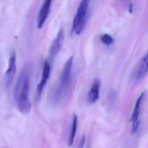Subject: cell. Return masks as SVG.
Instances as JSON below:
<instances>
[{
  "label": "cell",
  "mask_w": 148,
  "mask_h": 148,
  "mask_svg": "<svg viewBox=\"0 0 148 148\" xmlns=\"http://www.w3.org/2000/svg\"><path fill=\"white\" fill-rule=\"evenodd\" d=\"M30 69L26 65L22 69L14 90L15 101L18 110L26 114L30 112L31 105L29 99Z\"/></svg>",
  "instance_id": "obj_1"
},
{
  "label": "cell",
  "mask_w": 148,
  "mask_h": 148,
  "mask_svg": "<svg viewBox=\"0 0 148 148\" xmlns=\"http://www.w3.org/2000/svg\"><path fill=\"white\" fill-rule=\"evenodd\" d=\"M90 0H82L73 19L71 33L79 35L86 25Z\"/></svg>",
  "instance_id": "obj_2"
},
{
  "label": "cell",
  "mask_w": 148,
  "mask_h": 148,
  "mask_svg": "<svg viewBox=\"0 0 148 148\" xmlns=\"http://www.w3.org/2000/svg\"><path fill=\"white\" fill-rule=\"evenodd\" d=\"M74 56H70L66 62L63 67L60 77V84L56 88L55 94L56 100H59L61 97L62 94L66 89L69 84L71 78V70L73 65Z\"/></svg>",
  "instance_id": "obj_3"
},
{
  "label": "cell",
  "mask_w": 148,
  "mask_h": 148,
  "mask_svg": "<svg viewBox=\"0 0 148 148\" xmlns=\"http://www.w3.org/2000/svg\"><path fill=\"white\" fill-rule=\"evenodd\" d=\"M65 38V32L63 28L58 31L52 42L49 49V55L51 58H54L60 53Z\"/></svg>",
  "instance_id": "obj_4"
},
{
  "label": "cell",
  "mask_w": 148,
  "mask_h": 148,
  "mask_svg": "<svg viewBox=\"0 0 148 148\" xmlns=\"http://www.w3.org/2000/svg\"><path fill=\"white\" fill-rule=\"evenodd\" d=\"M16 71V55L15 53L13 52L9 60L8 67L4 75L5 85L7 88L12 84Z\"/></svg>",
  "instance_id": "obj_5"
},
{
  "label": "cell",
  "mask_w": 148,
  "mask_h": 148,
  "mask_svg": "<svg viewBox=\"0 0 148 148\" xmlns=\"http://www.w3.org/2000/svg\"><path fill=\"white\" fill-rule=\"evenodd\" d=\"M50 69H51V66H50V64L49 61L46 60L44 62V66H43L41 79L40 83L37 85V88H36V100L37 101H38L41 99L44 86L46 85L49 78Z\"/></svg>",
  "instance_id": "obj_6"
},
{
  "label": "cell",
  "mask_w": 148,
  "mask_h": 148,
  "mask_svg": "<svg viewBox=\"0 0 148 148\" xmlns=\"http://www.w3.org/2000/svg\"><path fill=\"white\" fill-rule=\"evenodd\" d=\"M52 1V0H44L43 1L37 16V27L39 29L42 28L47 18Z\"/></svg>",
  "instance_id": "obj_7"
},
{
  "label": "cell",
  "mask_w": 148,
  "mask_h": 148,
  "mask_svg": "<svg viewBox=\"0 0 148 148\" xmlns=\"http://www.w3.org/2000/svg\"><path fill=\"white\" fill-rule=\"evenodd\" d=\"M101 85V80L98 78L95 79L91 89L88 94L87 99L89 103L91 104H94L99 99Z\"/></svg>",
  "instance_id": "obj_8"
},
{
  "label": "cell",
  "mask_w": 148,
  "mask_h": 148,
  "mask_svg": "<svg viewBox=\"0 0 148 148\" xmlns=\"http://www.w3.org/2000/svg\"><path fill=\"white\" fill-rule=\"evenodd\" d=\"M148 73V51L146 55L140 61L134 74L135 78L141 80L145 77Z\"/></svg>",
  "instance_id": "obj_9"
},
{
  "label": "cell",
  "mask_w": 148,
  "mask_h": 148,
  "mask_svg": "<svg viewBox=\"0 0 148 148\" xmlns=\"http://www.w3.org/2000/svg\"><path fill=\"white\" fill-rule=\"evenodd\" d=\"M145 95V92H142L136 101L134 111H133L132 115H131V117L129 119V121L134 122L136 121V120H138V117H139V115H140V106L142 101V99H143Z\"/></svg>",
  "instance_id": "obj_10"
},
{
  "label": "cell",
  "mask_w": 148,
  "mask_h": 148,
  "mask_svg": "<svg viewBox=\"0 0 148 148\" xmlns=\"http://www.w3.org/2000/svg\"><path fill=\"white\" fill-rule=\"evenodd\" d=\"M77 123H78V119L77 116L76 114L73 115V122L71 127V132L70 136L68 140V145L69 146H72L74 144V139L75 136L76 130L77 129Z\"/></svg>",
  "instance_id": "obj_11"
},
{
  "label": "cell",
  "mask_w": 148,
  "mask_h": 148,
  "mask_svg": "<svg viewBox=\"0 0 148 148\" xmlns=\"http://www.w3.org/2000/svg\"><path fill=\"white\" fill-rule=\"evenodd\" d=\"M101 40L103 43L107 46H109L114 42L113 37L108 34H103L101 37Z\"/></svg>",
  "instance_id": "obj_12"
},
{
  "label": "cell",
  "mask_w": 148,
  "mask_h": 148,
  "mask_svg": "<svg viewBox=\"0 0 148 148\" xmlns=\"http://www.w3.org/2000/svg\"><path fill=\"white\" fill-rule=\"evenodd\" d=\"M140 121L137 120L133 122V127H132V134H134L137 132L140 125Z\"/></svg>",
  "instance_id": "obj_13"
},
{
  "label": "cell",
  "mask_w": 148,
  "mask_h": 148,
  "mask_svg": "<svg viewBox=\"0 0 148 148\" xmlns=\"http://www.w3.org/2000/svg\"><path fill=\"white\" fill-rule=\"evenodd\" d=\"M86 137L85 135H83L82 136L79 145V148H83L86 143Z\"/></svg>",
  "instance_id": "obj_14"
}]
</instances>
